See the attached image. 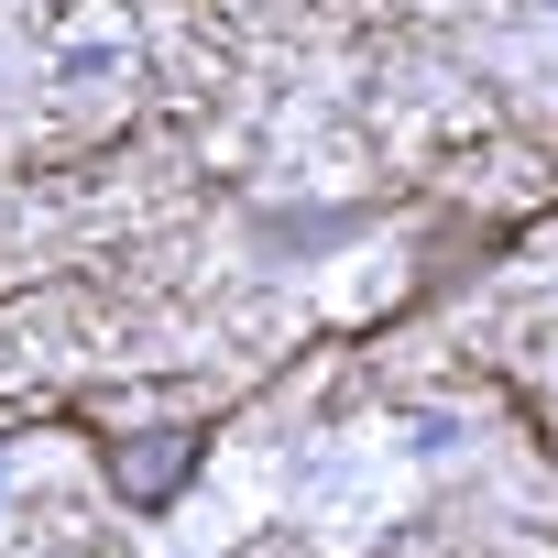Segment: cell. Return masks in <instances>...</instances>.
Wrapping results in <instances>:
<instances>
[{"mask_svg": "<svg viewBox=\"0 0 558 558\" xmlns=\"http://www.w3.org/2000/svg\"><path fill=\"white\" fill-rule=\"evenodd\" d=\"M197 460H208V427H132V438H99V471H110V493L121 504H175L186 482H197Z\"/></svg>", "mask_w": 558, "mask_h": 558, "instance_id": "obj_1", "label": "cell"}]
</instances>
